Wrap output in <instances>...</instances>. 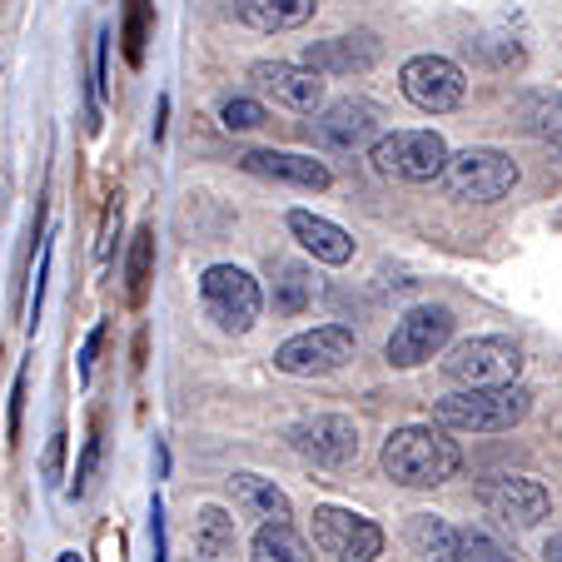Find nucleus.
<instances>
[{
	"instance_id": "obj_32",
	"label": "nucleus",
	"mask_w": 562,
	"mask_h": 562,
	"mask_svg": "<svg viewBox=\"0 0 562 562\" xmlns=\"http://www.w3.org/2000/svg\"><path fill=\"white\" fill-rule=\"evenodd\" d=\"M60 458H65V428H55L50 448H45V483H55V477H60Z\"/></svg>"
},
{
	"instance_id": "obj_30",
	"label": "nucleus",
	"mask_w": 562,
	"mask_h": 562,
	"mask_svg": "<svg viewBox=\"0 0 562 562\" xmlns=\"http://www.w3.org/2000/svg\"><path fill=\"white\" fill-rule=\"evenodd\" d=\"M95 463H100V424L90 428L86 453H80V468H75V493H86V488H90V477H95Z\"/></svg>"
},
{
	"instance_id": "obj_18",
	"label": "nucleus",
	"mask_w": 562,
	"mask_h": 562,
	"mask_svg": "<svg viewBox=\"0 0 562 562\" xmlns=\"http://www.w3.org/2000/svg\"><path fill=\"white\" fill-rule=\"evenodd\" d=\"M318 0H234V15L255 31H299L304 21H314Z\"/></svg>"
},
{
	"instance_id": "obj_28",
	"label": "nucleus",
	"mask_w": 562,
	"mask_h": 562,
	"mask_svg": "<svg viewBox=\"0 0 562 562\" xmlns=\"http://www.w3.org/2000/svg\"><path fill=\"white\" fill-rule=\"evenodd\" d=\"M220 120H224V130H259L265 125V105L259 100H224Z\"/></svg>"
},
{
	"instance_id": "obj_14",
	"label": "nucleus",
	"mask_w": 562,
	"mask_h": 562,
	"mask_svg": "<svg viewBox=\"0 0 562 562\" xmlns=\"http://www.w3.org/2000/svg\"><path fill=\"white\" fill-rule=\"evenodd\" d=\"M249 175L259 180H279V184H299V190H329L334 175L324 159H308V155H284V149H249L239 155Z\"/></svg>"
},
{
	"instance_id": "obj_3",
	"label": "nucleus",
	"mask_w": 562,
	"mask_h": 562,
	"mask_svg": "<svg viewBox=\"0 0 562 562\" xmlns=\"http://www.w3.org/2000/svg\"><path fill=\"white\" fill-rule=\"evenodd\" d=\"M443 180H448V194H453V200L493 204V200H503V194H513L518 165H513L503 149L473 145V149H463V155H448Z\"/></svg>"
},
{
	"instance_id": "obj_23",
	"label": "nucleus",
	"mask_w": 562,
	"mask_h": 562,
	"mask_svg": "<svg viewBox=\"0 0 562 562\" xmlns=\"http://www.w3.org/2000/svg\"><path fill=\"white\" fill-rule=\"evenodd\" d=\"M194 548H200V558H224V552H234V518L220 508H200V518H194Z\"/></svg>"
},
{
	"instance_id": "obj_29",
	"label": "nucleus",
	"mask_w": 562,
	"mask_h": 562,
	"mask_svg": "<svg viewBox=\"0 0 562 562\" xmlns=\"http://www.w3.org/2000/svg\"><path fill=\"white\" fill-rule=\"evenodd\" d=\"M115 234H120V194H110L105 220H100V239H95V259H100V265H110V255H115Z\"/></svg>"
},
{
	"instance_id": "obj_1",
	"label": "nucleus",
	"mask_w": 562,
	"mask_h": 562,
	"mask_svg": "<svg viewBox=\"0 0 562 562\" xmlns=\"http://www.w3.org/2000/svg\"><path fill=\"white\" fill-rule=\"evenodd\" d=\"M463 468L458 443L434 424H408L393 428L389 443H383V473L404 488H438Z\"/></svg>"
},
{
	"instance_id": "obj_34",
	"label": "nucleus",
	"mask_w": 562,
	"mask_h": 562,
	"mask_svg": "<svg viewBox=\"0 0 562 562\" xmlns=\"http://www.w3.org/2000/svg\"><path fill=\"white\" fill-rule=\"evenodd\" d=\"M542 558H548V562H562V532H558V538H548V548H542Z\"/></svg>"
},
{
	"instance_id": "obj_24",
	"label": "nucleus",
	"mask_w": 562,
	"mask_h": 562,
	"mask_svg": "<svg viewBox=\"0 0 562 562\" xmlns=\"http://www.w3.org/2000/svg\"><path fill=\"white\" fill-rule=\"evenodd\" d=\"M149 269H155V229H139L135 234V245H130V304H145L149 294Z\"/></svg>"
},
{
	"instance_id": "obj_16",
	"label": "nucleus",
	"mask_w": 562,
	"mask_h": 562,
	"mask_svg": "<svg viewBox=\"0 0 562 562\" xmlns=\"http://www.w3.org/2000/svg\"><path fill=\"white\" fill-rule=\"evenodd\" d=\"M308 135H314L318 145H329V149H359L379 135V120H373V110L359 105V100H339V105H329L314 120Z\"/></svg>"
},
{
	"instance_id": "obj_5",
	"label": "nucleus",
	"mask_w": 562,
	"mask_h": 562,
	"mask_svg": "<svg viewBox=\"0 0 562 562\" xmlns=\"http://www.w3.org/2000/svg\"><path fill=\"white\" fill-rule=\"evenodd\" d=\"M443 165H448V145L434 130H393V135H383L373 145V170L393 175V180L424 184V180H438Z\"/></svg>"
},
{
	"instance_id": "obj_33",
	"label": "nucleus",
	"mask_w": 562,
	"mask_h": 562,
	"mask_svg": "<svg viewBox=\"0 0 562 562\" xmlns=\"http://www.w3.org/2000/svg\"><path fill=\"white\" fill-rule=\"evenodd\" d=\"M21 398H25V373H15V393H11V424H5V434H11V443L21 438Z\"/></svg>"
},
{
	"instance_id": "obj_26",
	"label": "nucleus",
	"mask_w": 562,
	"mask_h": 562,
	"mask_svg": "<svg viewBox=\"0 0 562 562\" xmlns=\"http://www.w3.org/2000/svg\"><path fill=\"white\" fill-rule=\"evenodd\" d=\"M522 110H528L532 135H542L548 145L562 149V95H532Z\"/></svg>"
},
{
	"instance_id": "obj_22",
	"label": "nucleus",
	"mask_w": 562,
	"mask_h": 562,
	"mask_svg": "<svg viewBox=\"0 0 562 562\" xmlns=\"http://www.w3.org/2000/svg\"><path fill=\"white\" fill-rule=\"evenodd\" d=\"M308 299H314V284H308V274L299 265H274V314L294 318L308 308Z\"/></svg>"
},
{
	"instance_id": "obj_31",
	"label": "nucleus",
	"mask_w": 562,
	"mask_h": 562,
	"mask_svg": "<svg viewBox=\"0 0 562 562\" xmlns=\"http://www.w3.org/2000/svg\"><path fill=\"white\" fill-rule=\"evenodd\" d=\"M100 339H105V329H90V334H86V344H80V383H90V373H95Z\"/></svg>"
},
{
	"instance_id": "obj_35",
	"label": "nucleus",
	"mask_w": 562,
	"mask_h": 562,
	"mask_svg": "<svg viewBox=\"0 0 562 562\" xmlns=\"http://www.w3.org/2000/svg\"><path fill=\"white\" fill-rule=\"evenodd\" d=\"M55 562H86V558H80V552H60V558H55Z\"/></svg>"
},
{
	"instance_id": "obj_25",
	"label": "nucleus",
	"mask_w": 562,
	"mask_h": 562,
	"mask_svg": "<svg viewBox=\"0 0 562 562\" xmlns=\"http://www.w3.org/2000/svg\"><path fill=\"white\" fill-rule=\"evenodd\" d=\"M149 0H125V25H120V41H125V60L145 65V41H149Z\"/></svg>"
},
{
	"instance_id": "obj_8",
	"label": "nucleus",
	"mask_w": 562,
	"mask_h": 562,
	"mask_svg": "<svg viewBox=\"0 0 562 562\" xmlns=\"http://www.w3.org/2000/svg\"><path fill=\"white\" fill-rule=\"evenodd\" d=\"M398 86H404V95L414 100L418 110H428V115H448V110H458L468 95L463 70H458L453 60H443V55H414V60L398 70Z\"/></svg>"
},
{
	"instance_id": "obj_15",
	"label": "nucleus",
	"mask_w": 562,
	"mask_h": 562,
	"mask_svg": "<svg viewBox=\"0 0 562 562\" xmlns=\"http://www.w3.org/2000/svg\"><path fill=\"white\" fill-rule=\"evenodd\" d=\"M379 41H373L369 31L359 35H334V41H314L304 50V65L318 75H363L379 65Z\"/></svg>"
},
{
	"instance_id": "obj_4",
	"label": "nucleus",
	"mask_w": 562,
	"mask_h": 562,
	"mask_svg": "<svg viewBox=\"0 0 562 562\" xmlns=\"http://www.w3.org/2000/svg\"><path fill=\"white\" fill-rule=\"evenodd\" d=\"M200 299H204L210 318L220 324L224 334H245V329H255L259 308H265V294H259L255 274H249V269H239V265H214V269H204V279H200Z\"/></svg>"
},
{
	"instance_id": "obj_27",
	"label": "nucleus",
	"mask_w": 562,
	"mask_h": 562,
	"mask_svg": "<svg viewBox=\"0 0 562 562\" xmlns=\"http://www.w3.org/2000/svg\"><path fill=\"white\" fill-rule=\"evenodd\" d=\"M458 562H513L488 532H458Z\"/></svg>"
},
{
	"instance_id": "obj_7",
	"label": "nucleus",
	"mask_w": 562,
	"mask_h": 562,
	"mask_svg": "<svg viewBox=\"0 0 562 562\" xmlns=\"http://www.w3.org/2000/svg\"><path fill=\"white\" fill-rule=\"evenodd\" d=\"M349 359H353V329H344V324H318V329H304L279 344L274 369L294 373V379H308V373H329Z\"/></svg>"
},
{
	"instance_id": "obj_2",
	"label": "nucleus",
	"mask_w": 562,
	"mask_h": 562,
	"mask_svg": "<svg viewBox=\"0 0 562 562\" xmlns=\"http://www.w3.org/2000/svg\"><path fill=\"white\" fill-rule=\"evenodd\" d=\"M532 408V393L518 383H493V389H458L438 398L434 424L458 428V434H503V428L522 424Z\"/></svg>"
},
{
	"instance_id": "obj_9",
	"label": "nucleus",
	"mask_w": 562,
	"mask_h": 562,
	"mask_svg": "<svg viewBox=\"0 0 562 562\" xmlns=\"http://www.w3.org/2000/svg\"><path fill=\"white\" fill-rule=\"evenodd\" d=\"M453 334V314L438 304H418L398 318V329L389 334V363L393 369H414V363H428Z\"/></svg>"
},
{
	"instance_id": "obj_19",
	"label": "nucleus",
	"mask_w": 562,
	"mask_h": 562,
	"mask_svg": "<svg viewBox=\"0 0 562 562\" xmlns=\"http://www.w3.org/2000/svg\"><path fill=\"white\" fill-rule=\"evenodd\" d=\"M234 498L249 518H269V522H289V498L259 473H234Z\"/></svg>"
},
{
	"instance_id": "obj_21",
	"label": "nucleus",
	"mask_w": 562,
	"mask_h": 562,
	"mask_svg": "<svg viewBox=\"0 0 562 562\" xmlns=\"http://www.w3.org/2000/svg\"><path fill=\"white\" fill-rule=\"evenodd\" d=\"M255 562H314V558H308V542L289 522H265L255 532Z\"/></svg>"
},
{
	"instance_id": "obj_10",
	"label": "nucleus",
	"mask_w": 562,
	"mask_h": 562,
	"mask_svg": "<svg viewBox=\"0 0 562 562\" xmlns=\"http://www.w3.org/2000/svg\"><path fill=\"white\" fill-rule=\"evenodd\" d=\"M314 542L339 562H373L383 552L379 522L349 508H314Z\"/></svg>"
},
{
	"instance_id": "obj_12",
	"label": "nucleus",
	"mask_w": 562,
	"mask_h": 562,
	"mask_svg": "<svg viewBox=\"0 0 562 562\" xmlns=\"http://www.w3.org/2000/svg\"><path fill=\"white\" fill-rule=\"evenodd\" d=\"M289 443L308 458L314 468H349L359 458V428L339 414H318L289 434Z\"/></svg>"
},
{
	"instance_id": "obj_17",
	"label": "nucleus",
	"mask_w": 562,
	"mask_h": 562,
	"mask_svg": "<svg viewBox=\"0 0 562 562\" xmlns=\"http://www.w3.org/2000/svg\"><path fill=\"white\" fill-rule=\"evenodd\" d=\"M289 229H294V239L318 259V265H349L353 259V234L339 229V224H329V220H318V214L289 210Z\"/></svg>"
},
{
	"instance_id": "obj_11",
	"label": "nucleus",
	"mask_w": 562,
	"mask_h": 562,
	"mask_svg": "<svg viewBox=\"0 0 562 562\" xmlns=\"http://www.w3.org/2000/svg\"><path fill=\"white\" fill-rule=\"evenodd\" d=\"M477 493H483V508L498 522H508V528H532V522H542L552 513L548 488L538 477H522V473H493L483 477Z\"/></svg>"
},
{
	"instance_id": "obj_13",
	"label": "nucleus",
	"mask_w": 562,
	"mask_h": 562,
	"mask_svg": "<svg viewBox=\"0 0 562 562\" xmlns=\"http://www.w3.org/2000/svg\"><path fill=\"white\" fill-rule=\"evenodd\" d=\"M249 80H255L259 90H269V95L279 100V105L289 110H304V115H314L318 105H324V75L308 70V65H289V60H259L255 70H249Z\"/></svg>"
},
{
	"instance_id": "obj_20",
	"label": "nucleus",
	"mask_w": 562,
	"mask_h": 562,
	"mask_svg": "<svg viewBox=\"0 0 562 562\" xmlns=\"http://www.w3.org/2000/svg\"><path fill=\"white\" fill-rule=\"evenodd\" d=\"M408 542L424 562H458V528H448L434 513H414L408 518Z\"/></svg>"
},
{
	"instance_id": "obj_6",
	"label": "nucleus",
	"mask_w": 562,
	"mask_h": 562,
	"mask_svg": "<svg viewBox=\"0 0 562 562\" xmlns=\"http://www.w3.org/2000/svg\"><path fill=\"white\" fill-rule=\"evenodd\" d=\"M522 369V353L513 339H468L443 359L448 383L458 389H493V383H513Z\"/></svg>"
}]
</instances>
